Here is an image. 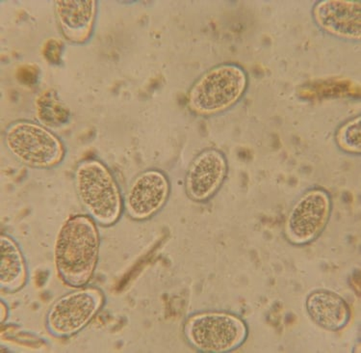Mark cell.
Segmentation results:
<instances>
[{"mask_svg": "<svg viewBox=\"0 0 361 353\" xmlns=\"http://www.w3.org/2000/svg\"><path fill=\"white\" fill-rule=\"evenodd\" d=\"M104 292L82 287L58 299L50 306L46 328L56 338H68L85 328L104 305Z\"/></svg>", "mask_w": 361, "mask_h": 353, "instance_id": "8992f818", "label": "cell"}, {"mask_svg": "<svg viewBox=\"0 0 361 353\" xmlns=\"http://www.w3.org/2000/svg\"><path fill=\"white\" fill-rule=\"evenodd\" d=\"M63 49H64V44L61 41L50 38L44 42L42 52L44 59L50 64L59 65L62 61Z\"/></svg>", "mask_w": 361, "mask_h": 353, "instance_id": "2e32d148", "label": "cell"}, {"mask_svg": "<svg viewBox=\"0 0 361 353\" xmlns=\"http://www.w3.org/2000/svg\"><path fill=\"white\" fill-rule=\"evenodd\" d=\"M94 0L55 1V12L63 35L73 44H84L93 32L97 17Z\"/></svg>", "mask_w": 361, "mask_h": 353, "instance_id": "8fae6325", "label": "cell"}, {"mask_svg": "<svg viewBox=\"0 0 361 353\" xmlns=\"http://www.w3.org/2000/svg\"><path fill=\"white\" fill-rule=\"evenodd\" d=\"M100 236L89 215H72L62 224L54 245L58 275L66 285L82 288L93 278L99 263Z\"/></svg>", "mask_w": 361, "mask_h": 353, "instance_id": "6da1fadb", "label": "cell"}, {"mask_svg": "<svg viewBox=\"0 0 361 353\" xmlns=\"http://www.w3.org/2000/svg\"><path fill=\"white\" fill-rule=\"evenodd\" d=\"M17 78L23 85H34L39 78L38 68L32 65H25L18 68Z\"/></svg>", "mask_w": 361, "mask_h": 353, "instance_id": "e0dca14e", "label": "cell"}, {"mask_svg": "<svg viewBox=\"0 0 361 353\" xmlns=\"http://www.w3.org/2000/svg\"><path fill=\"white\" fill-rule=\"evenodd\" d=\"M228 169V160L222 152L207 149L200 152L187 170V196L195 202L212 199L225 181Z\"/></svg>", "mask_w": 361, "mask_h": 353, "instance_id": "9c48e42d", "label": "cell"}, {"mask_svg": "<svg viewBox=\"0 0 361 353\" xmlns=\"http://www.w3.org/2000/svg\"><path fill=\"white\" fill-rule=\"evenodd\" d=\"M28 271L22 250L12 237H0V288L17 292L25 286Z\"/></svg>", "mask_w": 361, "mask_h": 353, "instance_id": "4fadbf2b", "label": "cell"}, {"mask_svg": "<svg viewBox=\"0 0 361 353\" xmlns=\"http://www.w3.org/2000/svg\"><path fill=\"white\" fill-rule=\"evenodd\" d=\"M75 186L81 205L99 225L109 227L122 217L123 199L111 170L100 160H83L75 171Z\"/></svg>", "mask_w": 361, "mask_h": 353, "instance_id": "3957f363", "label": "cell"}, {"mask_svg": "<svg viewBox=\"0 0 361 353\" xmlns=\"http://www.w3.org/2000/svg\"><path fill=\"white\" fill-rule=\"evenodd\" d=\"M35 107L37 118L43 126L60 128L70 121V110L51 89L42 92L37 97Z\"/></svg>", "mask_w": 361, "mask_h": 353, "instance_id": "5bb4252c", "label": "cell"}, {"mask_svg": "<svg viewBox=\"0 0 361 353\" xmlns=\"http://www.w3.org/2000/svg\"><path fill=\"white\" fill-rule=\"evenodd\" d=\"M312 18L328 35L348 42L361 38L360 1L321 0L312 8Z\"/></svg>", "mask_w": 361, "mask_h": 353, "instance_id": "30bf717a", "label": "cell"}, {"mask_svg": "<svg viewBox=\"0 0 361 353\" xmlns=\"http://www.w3.org/2000/svg\"><path fill=\"white\" fill-rule=\"evenodd\" d=\"M305 306L310 318L321 328L328 330H340L349 323V305L336 292L326 289L312 292L307 297Z\"/></svg>", "mask_w": 361, "mask_h": 353, "instance_id": "7c38bea8", "label": "cell"}, {"mask_svg": "<svg viewBox=\"0 0 361 353\" xmlns=\"http://www.w3.org/2000/svg\"><path fill=\"white\" fill-rule=\"evenodd\" d=\"M183 334L187 342L197 352L225 353L244 344L247 326L233 313L202 312L187 318Z\"/></svg>", "mask_w": 361, "mask_h": 353, "instance_id": "5b68a950", "label": "cell"}, {"mask_svg": "<svg viewBox=\"0 0 361 353\" xmlns=\"http://www.w3.org/2000/svg\"><path fill=\"white\" fill-rule=\"evenodd\" d=\"M360 116H355L340 126L336 133V142L340 148L349 154H360Z\"/></svg>", "mask_w": 361, "mask_h": 353, "instance_id": "9a60e30c", "label": "cell"}, {"mask_svg": "<svg viewBox=\"0 0 361 353\" xmlns=\"http://www.w3.org/2000/svg\"><path fill=\"white\" fill-rule=\"evenodd\" d=\"M170 192V181L164 172L158 169L144 171L129 186L123 200L126 213L133 220H149L163 209Z\"/></svg>", "mask_w": 361, "mask_h": 353, "instance_id": "ba28073f", "label": "cell"}, {"mask_svg": "<svg viewBox=\"0 0 361 353\" xmlns=\"http://www.w3.org/2000/svg\"><path fill=\"white\" fill-rule=\"evenodd\" d=\"M249 86V75L241 65L224 63L202 73L187 94L190 110L199 116L228 112L241 101Z\"/></svg>", "mask_w": 361, "mask_h": 353, "instance_id": "7a4b0ae2", "label": "cell"}, {"mask_svg": "<svg viewBox=\"0 0 361 353\" xmlns=\"http://www.w3.org/2000/svg\"><path fill=\"white\" fill-rule=\"evenodd\" d=\"M4 143L18 162L36 169L54 168L62 162L66 155L61 139L32 121L10 124L4 131Z\"/></svg>", "mask_w": 361, "mask_h": 353, "instance_id": "277c9868", "label": "cell"}, {"mask_svg": "<svg viewBox=\"0 0 361 353\" xmlns=\"http://www.w3.org/2000/svg\"><path fill=\"white\" fill-rule=\"evenodd\" d=\"M333 210L331 195L323 189L305 191L291 208L287 217L286 234L296 245L310 244L326 228Z\"/></svg>", "mask_w": 361, "mask_h": 353, "instance_id": "52a82bcc", "label": "cell"}]
</instances>
